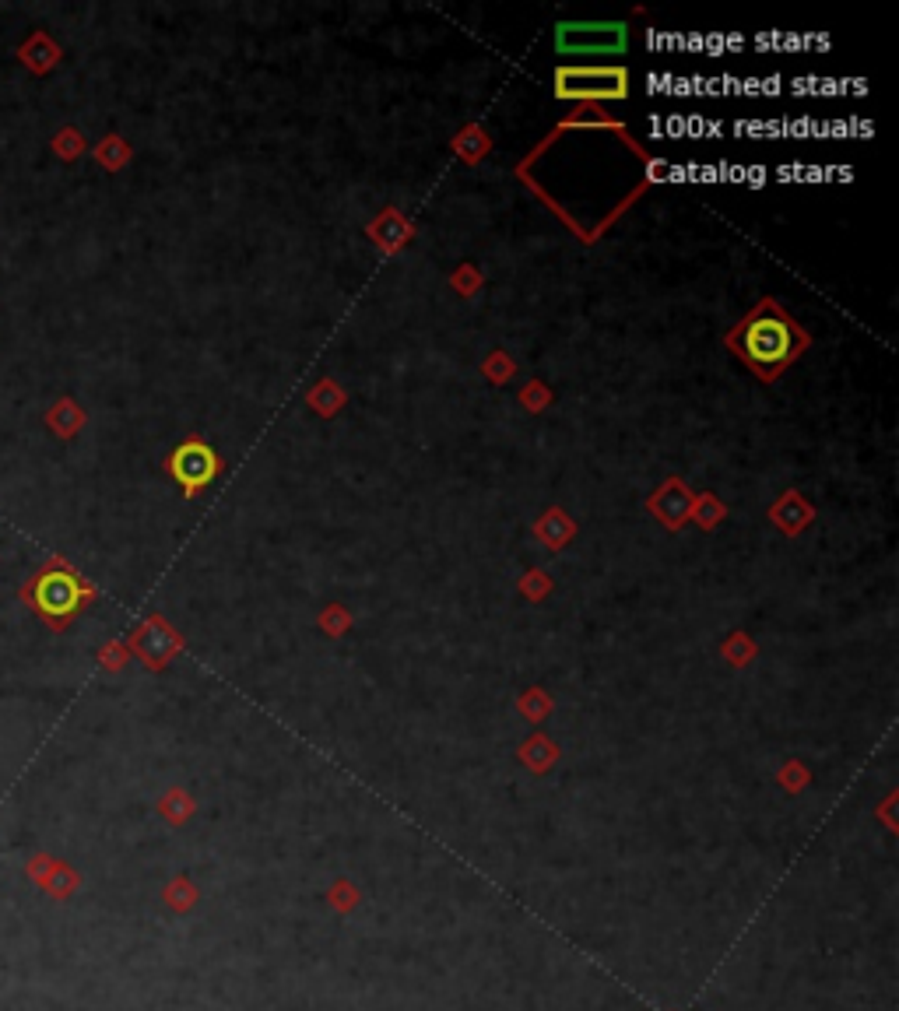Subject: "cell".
<instances>
[{
	"instance_id": "obj_1",
	"label": "cell",
	"mask_w": 899,
	"mask_h": 1011,
	"mask_svg": "<svg viewBox=\"0 0 899 1011\" xmlns=\"http://www.w3.org/2000/svg\"><path fill=\"white\" fill-rule=\"evenodd\" d=\"M808 345V334L777 306L773 299L759 302L738 327L727 334V348L741 355L752 373L763 380H773L780 369H787Z\"/></svg>"
},
{
	"instance_id": "obj_2",
	"label": "cell",
	"mask_w": 899,
	"mask_h": 1011,
	"mask_svg": "<svg viewBox=\"0 0 899 1011\" xmlns=\"http://www.w3.org/2000/svg\"><path fill=\"white\" fill-rule=\"evenodd\" d=\"M92 597H95L92 583H85L60 559H50L29 583H25V601H29L50 625H67Z\"/></svg>"
},
{
	"instance_id": "obj_3",
	"label": "cell",
	"mask_w": 899,
	"mask_h": 1011,
	"mask_svg": "<svg viewBox=\"0 0 899 1011\" xmlns=\"http://www.w3.org/2000/svg\"><path fill=\"white\" fill-rule=\"evenodd\" d=\"M555 95L559 99H626L629 74L622 67H559Z\"/></svg>"
},
{
	"instance_id": "obj_4",
	"label": "cell",
	"mask_w": 899,
	"mask_h": 1011,
	"mask_svg": "<svg viewBox=\"0 0 899 1011\" xmlns=\"http://www.w3.org/2000/svg\"><path fill=\"white\" fill-rule=\"evenodd\" d=\"M166 471L173 474V481L183 488V495L194 499L201 488H208L211 481L218 478L222 460H218V453L211 450L204 439H187V443H180L173 453H169Z\"/></svg>"
},
{
	"instance_id": "obj_5",
	"label": "cell",
	"mask_w": 899,
	"mask_h": 1011,
	"mask_svg": "<svg viewBox=\"0 0 899 1011\" xmlns=\"http://www.w3.org/2000/svg\"><path fill=\"white\" fill-rule=\"evenodd\" d=\"M555 43L562 53L576 57H597V53H622L626 50V25L622 22H566L555 32Z\"/></svg>"
}]
</instances>
